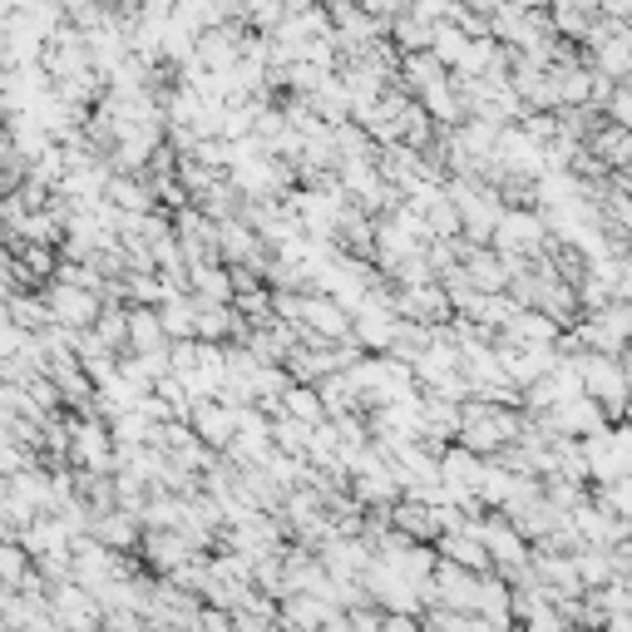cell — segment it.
Instances as JSON below:
<instances>
[{
    "label": "cell",
    "mask_w": 632,
    "mask_h": 632,
    "mask_svg": "<svg viewBox=\"0 0 632 632\" xmlns=\"http://www.w3.org/2000/svg\"><path fill=\"white\" fill-rule=\"evenodd\" d=\"M519 415H509L504 405H489V400H465L460 405V440L455 445H465L474 460H494L504 445H519Z\"/></svg>",
    "instance_id": "obj_1"
},
{
    "label": "cell",
    "mask_w": 632,
    "mask_h": 632,
    "mask_svg": "<svg viewBox=\"0 0 632 632\" xmlns=\"http://www.w3.org/2000/svg\"><path fill=\"white\" fill-rule=\"evenodd\" d=\"M578 381L583 396L603 405V415H623L628 396H632V371L613 356H578Z\"/></svg>",
    "instance_id": "obj_2"
},
{
    "label": "cell",
    "mask_w": 632,
    "mask_h": 632,
    "mask_svg": "<svg viewBox=\"0 0 632 632\" xmlns=\"http://www.w3.org/2000/svg\"><path fill=\"white\" fill-rule=\"evenodd\" d=\"M544 242H549L544 213H534V208H504L489 247L499 252L504 262H529V257H539V252H544Z\"/></svg>",
    "instance_id": "obj_3"
},
{
    "label": "cell",
    "mask_w": 632,
    "mask_h": 632,
    "mask_svg": "<svg viewBox=\"0 0 632 632\" xmlns=\"http://www.w3.org/2000/svg\"><path fill=\"white\" fill-rule=\"evenodd\" d=\"M70 465L80 474H114V440L99 415H70Z\"/></svg>",
    "instance_id": "obj_4"
},
{
    "label": "cell",
    "mask_w": 632,
    "mask_h": 632,
    "mask_svg": "<svg viewBox=\"0 0 632 632\" xmlns=\"http://www.w3.org/2000/svg\"><path fill=\"white\" fill-rule=\"evenodd\" d=\"M474 539L484 544V554H489V563H499L504 578L524 573V563H529V539H524L519 529H514L504 514H489V519H474Z\"/></svg>",
    "instance_id": "obj_5"
},
{
    "label": "cell",
    "mask_w": 632,
    "mask_h": 632,
    "mask_svg": "<svg viewBox=\"0 0 632 632\" xmlns=\"http://www.w3.org/2000/svg\"><path fill=\"white\" fill-rule=\"evenodd\" d=\"M40 297H45V307H50V322L65 326V331H89V326L99 322V312H104V297H99V292L60 287V282H50Z\"/></svg>",
    "instance_id": "obj_6"
},
{
    "label": "cell",
    "mask_w": 632,
    "mask_h": 632,
    "mask_svg": "<svg viewBox=\"0 0 632 632\" xmlns=\"http://www.w3.org/2000/svg\"><path fill=\"white\" fill-rule=\"evenodd\" d=\"M188 430H193V440L203 450H228L238 435V410L223 405V400H198L188 410Z\"/></svg>",
    "instance_id": "obj_7"
},
{
    "label": "cell",
    "mask_w": 632,
    "mask_h": 632,
    "mask_svg": "<svg viewBox=\"0 0 632 632\" xmlns=\"http://www.w3.org/2000/svg\"><path fill=\"white\" fill-rule=\"evenodd\" d=\"M139 549H144V563H149L158 578H173L178 568L198 558V544L188 539V534H178V529L173 534H144Z\"/></svg>",
    "instance_id": "obj_8"
},
{
    "label": "cell",
    "mask_w": 632,
    "mask_h": 632,
    "mask_svg": "<svg viewBox=\"0 0 632 632\" xmlns=\"http://www.w3.org/2000/svg\"><path fill=\"white\" fill-rule=\"evenodd\" d=\"M89 539L99 544V549H109V554H124V549H139L144 529H139L134 514L109 509V514H94V519H89Z\"/></svg>",
    "instance_id": "obj_9"
},
{
    "label": "cell",
    "mask_w": 632,
    "mask_h": 632,
    "mask_svg": "<svg viewBox=\"0 0 632 632\" xmlns=\"http://www.w3.org/2000/svg\"><path fill=\"white\" fill-rule=\"evenodd\" d=\"M435 558H440V563L465 568V573H489V568H494L489 554H484V544L474 539V519H470V529H460V534H440Z\"/></svg>",
    "instance_id": "obj_10"
},
{
    "label": "cell",
    "mask_w": 632,
    "mask_h": 632,
    "mask_svg": "<svg viewBox=\"0 0 632 632\" xmlns=\"http://www.w3.org/2000/svg\"><path fill=\"white\" fill-rule=\"evenodd\" d=\"M104 203H114L124 218H149V213H158V193H154V188H144L139 178H124V173L109 178V193H104Z\"/></svg>",
    "instance_id": "obj_11"
},
{
    "label": "cell",
    "mask_w": 632,
    "mask_h": 632,
    "mask_svg": "<svg viewBox=\"0 0 632 632\" xmlns=\"http://www.w3.org/2000/svg\"><path fill=\"white\" fill-rule=\"evenodd\" d=\"M396 75L405 80V89H410V94H415V99H420V94L440 89V84L450 80V70L440 65V60L430 55V50H420V55H400V70H396Z\"/></svg>",
    "instance_id": "obj_12"
},
{
    "label": "cell",
    "mask_w": 632,
    "mask_h": 632,
    "mask_svg": "<svg viewBox=\"0 0 632 632\" xmlns=\"http://www.w3.org/2000/svg\"><path fill=\"white\" fill-rule=\"evenodd\" d=\"M89 336L104 346V351L124 356L129 351V307H124V302H104V312H99V322L89 326Z\"/></svg>",
    "instance_id": "obj_13"
},
{
    "label": "cell",
    "mask_w": 632,
    "mask_h": 632,
    "mask_svg": "<svg viewBox=\"0 0 632 632\" xmlns=\"http://www.w3.org/2000/svg\"><path fill=\"white\" fill-rule=\"evenodd\" d=\"M129 351H134V356L168 351L164 322H158V312H154V307H129Z\"/></svg>",
    "instance_id": "obj_14"
},
{
    "label": "cell",
    "mask_w": 632,
    "mask_h": 632,
    "mask_svg": "<svg viewBox=\"0 0 632 632\" xmlns=\"http://www.w3.org/2000/svg\"><path fill=\"white\" fill-rule=\"evenodd\" d=\"M30 583H40L35 558L20 549L15 539H6V544H0V588H10V593H25Z\"/></svg>",
    "instance_id": "obj_15"
},
{
    "label": "cell",
    "mask_w": 632,
    "mask_h": 632,
    "mask_svg": "<svg viewBox=\"0 0 632 632\" xmlns=\"http://www.w3.org/2000/svg\"><path fill=\"white\" fill-rule=\"evenodd\" d=\"M193 316H198V302L188 297V292H178V297H168L164 307H158V322H164L168 346H173V341H193Z\"/></svg>",
    "instance_id": "obj_16"
},
{
    "label": "cell",
    "mask_w": 632,
    "mask_h": 632,
    "mask_svg": "<svg viewBox=\"0 0 632 632\" xmlns=\"http://www.w3.org/2000/svg\"><path fill=\"white\" fill-rule=\"evenodd\" d=\"M6 312H10V322L30 336H40L50 326V307H45L40 292H15V297H6Z\"/></svg>",
    "instance_id": "obj_17"
},
{
    "label": "cell",
    "mask_w": 632,
    "mask_h": 632,
    "mask_svg": "<svg viewBox=\"0 0 632 632\" xmlns=\"http://www.w3.org/2000/svg\"><path fill=\"white\" fill-rule=\"evenodd\" d=\"M282 415L297 420V425H326V405L322 396H316V386H292L287 396H282Z\"/></svg>",
    "instance_id": "obj_18"
},
{
    "label": "cell",
    "mask_w": 632,
    "mask_h": 632,
    "mask_svg": "<svg viewBox=\"0 0 632 632\" xmlns=\"http://www.w3.org/2000/svg\"><path fill=\"white\" fill-rule=\"evenodd\" d=\"M593 158H608V164H632V134L628 129L593 134Z\"/></svg>",
    "instance_id": "obj_19"
},
{
    "label": "cell",
    "mask_w": 632,
    "mask_h": 632,
    "mask_svg": "<svg viewBox=\"0 0 632 632\" xmlns=\"http://www.w3.org/2000/svg\"><path fill=\"white\" fill-rule=\"evenodd\" d=\"M608 119H613V129L632 134V89H613V99H608Z\"/></svg>",
    "instance_id": "obj_20"
},
{
    "label": "cell",
    "mask_w": 632,
    "mask_h": 632,
    "mask_svg": "<svg viewBox=\"0 0 632 632\" xmlns=\"http://www.w3.org/2000/svg\"><path fill=\"white\" fill-rule=\"evenodd\" d=\"M623 415H628V430H632V400H628V405H623Z\"/></svg>",
    "instance_id": "obj_21"
}]
</instances>
